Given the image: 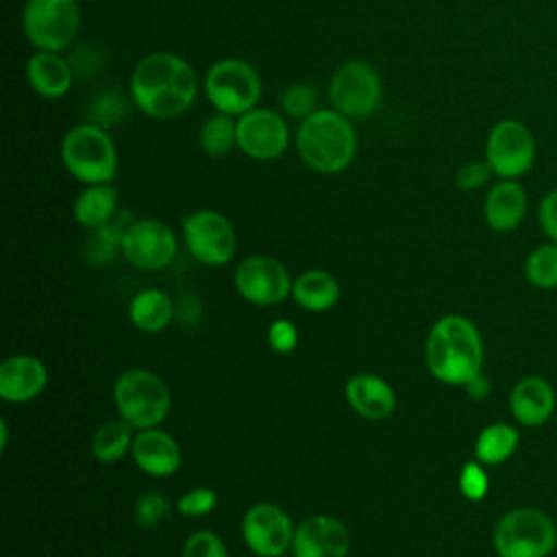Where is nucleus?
I'll return each mask as SVG.
<instances>
[{"label": "nucleus", "instance_id": "cd10ccee", "mask_svg": "<svg viewBox=\"0 0 557 557\" xmlns=\"http://www.w3.org/2000/svg\"><path fill=\"white\" fill-rule=\"evenodd\" d=\"M133 440V426L126 420H109L94 433L91 453L100 463H115L131 450Z\"/></svg>", "mask_w": 557, "mask_h": 557}, {"label": "nucleus", "instance_id": "58836bf2", "mask_svg": "<svg viewBox=\"0 0 557 557\" xmlns=\"http://www.w3.org/2000/svg\"><path fill=\"white\" fill-rule=\"evenodd\" d=\"M537 224L548 242L557 244V187L542 196L537 205Z\"/></svg>", "mask_w": 557, "mask_h": 557}, {"label": "nucleus", "instance_id": "20e7f679", "mask_svg": "<svg viewBox=\"0 0 557 557\" xmlns=\"http://www.w3.org/2000/svg\"><path fill=\"white\" fill-rule=\"evenodd\" d=\"M63 168L83 185L111 183L117 174V148L109 131L81 122L65 131L59 146Z\"/></svg>", "mask_w": 557, "mask_h": 557}, {"label": "nucleus", "instance_id": "dca6fc26", "mask_svg": "<svg viewBox=\"0 0 557 557\" xmlns=\"http://www.w3.org/2000/svg\"><path fill=\"white\" fill-rule=\"evenodd\" d=\"M348 548L350 533L344 522L324 513L302 520L292 540L294 557H346Z\"/></svg>", "mask_w": 557, "mask_h": 557}, {"label": "nucleus", "instance_id": "4c0bfd02", "mask_svg": "<svg viewBox=\"0 0 557 557\" xmlns=\"http://www.w3.org/2000/svg\"><path fill=\"white\" fill-rule=\"evenodd\" d=\"M268 344H270V348H272L274 352H278V355L292 352V350L296 348V344H298V331H296V326H294L289 320H285V318L274 320V322L270 324V329H268Z\"/></svg>", "mask_w": 557, "mask_h": 557}, {"label": "nucleus", "instance_id": "7ed1b4c3", "mask_svg": "<svg viewBox=\"0 0 557 557\" xmlns=\"http://www.w3.org/2000/svg\"><path fill=\"white\" fill-rule=\"evenodd\" d=\"M357 131L350 117L329 109H315L300 120L296 131V150L302 163L318 174H337L346 170L357 154Z\"/></svg>", "mask_w": 557, "mask_h": 557}, {"label": "nucleus", "instance_id": "79ce46f5", "mask_svg": "<svg viewBox=\"0 0 557 557\" xmlns=\"http://www.w3.org/2000/svg\"><path fill=\"white\" fill-rule=\"evenodd\" d=\"M278 557H283V555H278Z\"/></svg>", "mask_w": 557, "mask_h": 557}, {"label": "nucleus", "instance_id": "b1692460", "mask_svg": "<svg viewBox=\"0 0 557 557\" xmlns=\"http://www.w3.org/2000/svg\"><path fill=\"white\" fill-rule=\"evenodd\" d=\"M292 296L296 305H300L305 311L320 313L337 302L339 283L326 270H305L296 276L292 285Z\"/></svg>", "mask_w": 557, "mask_h": 557}, {"label": "nucleus", "instance_id": "f257e3e1", "mask_svg": "<svg viewBox=\"0 0 557 557\" xmlns=\"http://www.w3.org/2000/svg\"><path fill=\"white\" fill-rule=\"evenodd\" d=\"M128 91L133 104L152 120L183 115L198 96L194 67L174 52H150L131 72Z\"/></svg>", "mask_w": 557, "mask_h": 557}, {"label": "nucleus", "instance_id": "423d86ee", "mask_svg": "<svg viewBox=\"0 0 557 557\" xmlns=\"http://www.w3.org/2000/svg\"><path fill=\"white\" fill-rule=\"evenodd\" d=\"M113 400L120 418L137 431L159 426L172 407L168 385L144 368H131L117 376Z\"/></svg>", "mask_w": 557, "mask_h": 557}, {"label": "nucleus", "instance_id": "f8f14e48", "mask_svg": "<svg viewBox=\"0 0 557 557\" xmlns=\"http://www.w3.org/2000/svg\"><path fill=\"white\" fill-rule=\"evenodd\" d=\"M289 146L287 120L265 107H255L237 117V148L255 161H274Z\"/></svg>", "mask_w": 557, "mask_h": 557}, {"label": "nucleus", "instance_id": "a211bd4d", "mask_svg": "<svg viewBox=\"0 0 557 557\" xmlns=\"http://www.w3.org/2000/svg\"><path fill=\"white\" fill-rule=\"evenodd\" d=\"M529 211V196L520 181L498 178L483 198V218L494 233L516 231Z\"/></svg>", "mask_w": 557, "mask_h": 557}, {"label": "nucleus", "instance_id": "f03ea898", "mask_svg": "<svg viewBox=\"0 0 557 557\" xmlns=\"http://www.w3.org/2000/svg\"><path fill=\"white\" fill-rule=\"evenodd\" d=\"M483 355L481 333L466 315H442L426 335V368L446 385L466 387L483 372Z\"/></svg>", "mask_w": 557, "mask_h": 557}, {"label": "nucleus", "instance_id": "a878e982", "mask_svg": "<svg viewBox=\"0 0 557 557\" xmlns=\"http://www.w3.org/2000/svg\"><path fill=\"white\" fill-rule=\"evenodd\" d=\"M518 442L520 433L513 424L492 422L476 435L474 459L483 466H500L516 453Z\"/></svg>", "mask_w": 557, "mask_h": 557}, {"label": "nucleus", "instance_id": "a19ab883", "mask_svg": "<svg viewBox=\"0 0 557 557\" xmlns=\"http://www.w3.org/2000/svg\"><path fill=\"white\" fill-rule=\"evenodd\" d=\"M85 2H104V0H85Z\"/></svg>", "mask_w": 557, "mask_h": 557}, {"label": "nucleus", "instance_id": "c9c22d12", "mask_svg": "<svg viewBox=\"0 0 557 557\" xmlns=\"http://www.w3.org/2000/svg\"><path fill=\"white\" fill-rule=\"evenodd\" d=\"M459 490L468 500H483L490 490V479L481 461H468L459 472Z\"/></svg>", "mask_w": 557, "mask_h": 557}, {"label": "nucleus", "instance_id": "aec40b11", "mask_svg": "<svg viewBox=\"0 0 557 557\" xmlns=\"http://www.w3.org/2000/svg\"><path fill=\"white\" fill-rule=\"evenodd\" d=\"M131 455L135 466L150 476H170L181 466V448L176 440L157 426L135 433Z\"/></svg>", "mask_w": 557, "mask_h": 557}, {"label": "nucleus", "instance_id": "2eb2a0df", "mask_svg": "<svg viewBox=\"0 0 557 557\" xmlns=\"http://www.w3.org/2000/svg\"><path fill=\"white\" fill-rule=\"evenodd\" d=\"M294 531L292 518L272 503H257L242 518V537L259 557L283 555L292 548Z\"/></svg>", "mask_w": 557, "mask_h": 557}, {"label": "nucleus", "instance_id": "c85d7f7f", "mask_svg": "<svg viewBox=\"0 0 557 557\" xmlns=\"http://www.w3.org/2000/svg\"><path fill=\"white\" fill-rule=\"evenodd\" d=\"M524 278L544 292L557 289V244L546 242L535 246L524 259Z\"/></svg>", "mask_w": 557, "mask_h": 557}, {"label": "nucleus", "instance_id": "72a5a7b5", "mask_svg": "<svg viewBox=\"0 0 557 557\" xmlns=\"http://www.w3.org/2000/svg\"><path fill=\"white\" fill-rule=\"evenodd\" d=\"M124 100L115 91H104L91 100L89 122L109 131V126L115 124L120 115H124Z\"/></svg>", "mask_w": 557, "mask_h": 557}, {"label": "nucleus", "instance_id": "393cba45", "mask_svg": "<svg viewBox=\"0 0 557 557\" xmlns=\"http://www.w3.org/2000/svg\"><path fill=\"white\" fill-rule=\"evenodd\" d=\"M174 315V305L170 296L161 289H144L135 294L128 307L131 322L144 333L163 331Z\"/></svg>", "mask_w": 557, "mask_h": 557}, {"label": "nucleus", "instance_id": "e433bc0d", "mask_svg": "<svg viewBox=\"0 0 557 557\" xmlns=\"http://www.w3.org/2000/svg\"><path fill=\"white\" fill-rule=\"evenodd\" d=\"M492 176H494V172L485 159H472V161H466L455 172V185L461 191H476V189L485 187Z\"/></svg>", "mask_w": 557, "mask_h": 557}, {"label": "nucleus", "instance_id": "c756f323", "mask_svg": "<svg viewBox=\"0 0 557 557\" xmlns=\"http://www.w3.org/2000/svg\"><path fill=\"white\" fill-rule=\"evenodd\" d=\"M120 218L122 215H115L107 224L91 231V239L87 246V257L91 263H107L115 257L117 250H122V239L131 222L124 224Z\"/></svg>", "mask_w": 557, "mask_h": 557}, {"label": "nucleus", "instance_id": "f704fd0d", "mask_svg": "<svg viewBox=\"0 0 557 557\" xmlns=\"http://www.w3.org/2000/svg\"><path fill=\"white\" fill-rule=\"evenodd\" d=\"M218 496L211 487H194L176 500V511L185 518H200L215 509Z\"/></svg>", "mask_w": 557, "mask_h": 557}, {"label": "nucleus", "instance_id": "473e14b6", "mask_svg": "<svg viewBox=\"0 0 557 557\" xmlns=\"http://www.w3.org/2000/svg\"><path fill=\"white\" fill-rule=\"evenodd\" d=\"M181 557H228V553L218 533L202 529L185 540Z\"/></svg>", "mask_w": 557, "mask_h": 557}, {"label": "nucleus", "instance_id": "6ab92c4d", "mask_svg": "<svg viewBox=\"0 0 557 557\" xmlns=\"http://www.w3.org/2000/svg\"><path fill=\"white\" fill-rule=\"evenodd\" d=\"M48 383L46 366L33 355H13L0 363V398L7 403H28Z\"/></svg>", "mask_w": 557, "mask_h": 557}, {"label": "nucleus", "instance_id": "0eeeda50", "mask_svg": "<svg viewBox=\"0 0 557 557\" xmlns=\"http://www.w3.org/2000/svg\"><path fill=\"white\" fill-rule=\"evenodd\" d=\"M202 89L215 111L239 117L242 113L259 107L263 85L252 63L226 57L207 70Z\"/></svg>", "mask_w": 557, "mask_h": 557}, {"label": "nucleus", "instance_id": "f3484780", "mask_svg": "<svg viewBox=\"0 0 557 557\" xmlns=\"http://www.w3.org/2000/svg\"><path fill=\"white\" fill-rule=\"evenodd\" d=\"M557 407L555 387L540 374L516 381L509 392V411L520 426L537 429L550 420Z\"/></svg>", "mask_w": 557, "mask_h": 557}, {"label": "nucleus", "instance_id": "bb28decb", "mask_svg": "<svg viewBox=\"0 0 557 557\" xmlns=\"http://www.w3.org/2000/svg\"><path fill=\"white\" fill-rule=\"evenodd\" d=\"M198 144L207 157L220 159L231 154L237 148V117L220 111L207 115L198 131Z\"/></svg>", "mask_w": 557, "mask_h": 557}, {"label": "nucleus", "instance_id": "1a4fd4ad", "mask_svg": "<svg viewBox=\"0 0 557 557\" xmlns=\"http://www.w3.org/2000/svg\"><path fill=\"white\" fill-rule=\"evenodd\" d=\"M383 98V81L376 67L361 59L344 61L329 78L331 107L350 120L370 117Z\"/></svg>", "mask_w": 557, "mask_h": 557}, {"label": "nucleus", "instance_id": "9b49d317", "mask_svg": "<svg viewBox=\"0 0 557 557\" xmlns=\"http://www.w3.org/2000/svg\"><path fill=\"white\" fill-rule=\"evenodd\" d=\"M183 239L194 259L213 268L228 263L237 248L231 220L215 209H198L185 215Z\"/></svg>", "mask_w": 557, "mask_h": 557}, {"label": "nucleus", "instance_id": "6e6552de", "mask_svg": "<svg viewBox=\"0 0 557 557\" xmlns=\"http://www.w3.org/2000/svg\"><path fill=\"white\" fill-rule=\"evenodd\" d=\"M78 0H26L22 30L35 50L63 52L78 35Z\"/></svg>", "mask_w": 557, "mask_h": 557}, {"label": "nucleus", "instance_id": "7c9ffc66", "mask_svg": "<svg viewBox=\"0 0 557 557\" xmlns=\"http://www.w3.org/2000/svg\"><path fill=\"white\" fill-rule=\"evenodd\" d=\"M281 111L292 120H305L318 109V91L309 83H292L281 94Z\"/></svg>", "mask_w": 557, "mask_h": 557}, {"label": "nucleus", "instance_id": "ddd939ff", "mask_svg": "<svg viewBox=\"0 0 557 557\" xmlns=\"http://www.w3.org/2000/svg\"><path fill=\"white\" fill-rule=\"evenodd\" d=\"M176 237L168 224L154 218L133 220L122 239V255L139 270H163L176 257Z\"/></svg>", "mask_w": 557, "mask_h": 557}, {"label": "nucleus", "instance_id": "9d476101", "mask_svg": "<svg viewBox=\"0 0 557 557\" xmlns=\"http://www.w3.org/2000/svg\"><path fill=\"white\" fill-rule=\"evenodd\" d=\"M537 144L533 131L516 117L498 120L487 137L483 159L492 168L496 178L520 181L535 163Z\"/></svg>", "mask_w": 557, "mask_h": 557}, {"label": "nucleus", "instance_id": "39448f33", "mask_svg": "<svg viewBox=\"0 0 557 557\" xmlns=\"http://www.w3.org/2000/svg\"><path fill=\"white\" fill-rule=\"evenodd\" d=\"M498 557H548L557 548V524L537 507L505 511L492 533Z\"/></svg>", "mask_w": 557, "mask_h": 557}, {"label": "nucleus", "instance_id": "412c9836", "mask_svg": "<svg viewBox=\"0 0 557 557\" xmlns=\"http://www.w3.org/2000/svg\"><path fill=\"white\" fill-rule=\"evenodd\" d=\"M74 74L72 61L61 52L37 50L26 61L28 87L46 100L63 98L72 89Z\"/></svg>", "mask_w": 557, "mask_h": 557}, {"label": "nucleus", "instance_id": "2f4dec72", "mask_svg": "<svg viewBox=\"0 0 557 557\" xmlns=\"http://www.w3.org/2000/svg\"><path fill=\"white\" fill-rule=\"evenodd\" d=\"M172 513V505L170 500L159 494V492H146L141 494L137 500H135V509H133V516H135V522L137 527L141 529H154L159 524H163Z\"/></svg>", "mask_w": 557, "mask_h": 557}, {"label": "nucleus", "instance_id": "ea45409f", "mask_svg": "<svg viewBox=\"0 0 557 557\" xmlns=\"http://www.w3.org/2000/svg\"><path fill=\"white\" fill-rule=\"evenodd\" d=\"M466 389H468V394L472 396V398H483V396H487L490 394V381L483 376V372L479 374V376H474L468 385H466Z\"/></svg>", "mask_w": 557, "mask_h": 557}, {"label": "nucleus", "instance_id": "5701e85b", "mask_svg": "<svg viewBox=\"0 0 557 557\" xmlns=\"http://www.w3.org/2000/svg\"><path fill=\"white\" fill-rule=\"evenodd\" d=\"M117 202L120 196L111 183L85 185V189L76 196L72 211L83 228L94 231L117 215Z\"/></svg>", "mask_w": 557, "mask_h": 557}, {"label": "nucleus", "instance_id": "4468645a", "mask_svg": "<svg viewBox=\"0 0 557 557\" xmlns=\"http://www.w3.org/2000/svg\"><path fill=\"white\" fill-rule=\"evenodd\" d=\"M292 276L287 268L272 257H246L235 270V287L244 300L259 307H270L292 294Z\"/></svg>", "mask_w": 557, "mask_h": 557}, {"label": "nucleus", "instance_id": "4be33fe9", "mask_svg": "<svg viewBox=\"0 0 557 557\" xmlns=\"http://www.w3.org/2000/svg\"><path fill=\"white\" fill-rule=\"evenodd\" d=\"M344 394L350 409L366 420H383L396 407V394L392 385L370 372H359L350 376Z\"/></svg>", "mask_w": 557, "mask_h": 557}]
</instances>
